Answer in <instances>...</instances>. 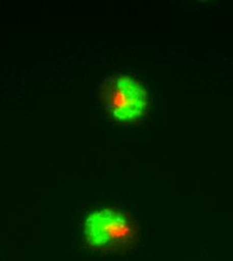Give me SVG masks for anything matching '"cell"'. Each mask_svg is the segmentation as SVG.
<instances>
[{"instance_id": "obj_1", "label": "cell", "mask_w": 233, "mask_h": 261, "mask_svg": "<svg viewBox=\"0 0 233 261\" xmlns=\"http://www.w3.org/2000/svg\"><path fill=\"white\" fill-rule=\"evenodd\" d=\"M86 245L105 253L124 252L138 240V227L126 213L105 208L91 213L84 224Z\"/></svg>"}, {"instance_id": "obj_2", "label": "cell", "mask_w": 233, "mask_h": 261, "mask_svg": "<svg viewBox=\"0 0 233 261\" xmlns=\"http://www.w3.org/2000/svg\"><path fill=\"white\" fill-rule=\"evenodd\" d=\"M100 99L108 114L122 123L138 120L148 107L146 90L130 76H114L105 80Z\"/></svg>"}]
</instances>
